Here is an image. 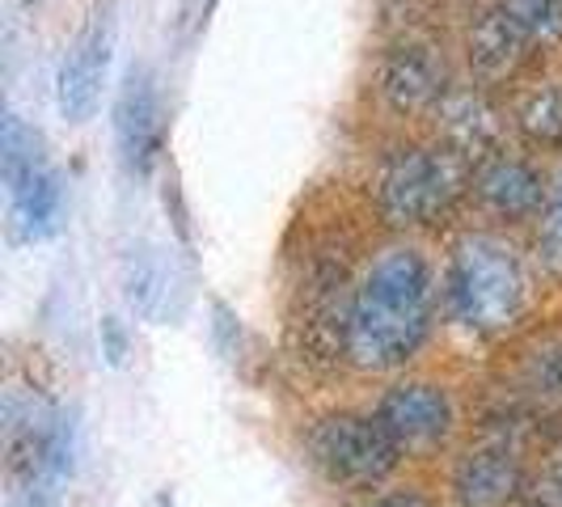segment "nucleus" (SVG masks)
Returning <instances> with one entry per match:
<instances>
[{
    "mask_svg": "<svg viewBox=\"0 0 562 507\" xmlns=\"http://www.w3.org/2000/svg\"><path fill=\"white\" fill-rule=\"evenodd\" d=\"M440 326V258L423 237L368 246L338 317V360L364 376H402Z\"/></svg>",
    "mask_w": 562,
    "mask_h": 507,
    "instance_id": "obj_1",
    "label": "nucleus"
},
{
    "mask_svg": "<svg viewBox=\"0 0 562 507\" xmlns=\"http://www.w3.org/2000/svg\"><path fill=\"white\" fill-rule=\"evenodd\" d=\"M541 271L525 233L457 225L440 254V322L465 342H504L537 309Z\"/></svg>",
    "mask_w": 562,
    "mask_h": 507,
    "instance_id": "obj_2",
    "label": "nucleus"
},
{
    "mask_svg": "<svg viewBox=\"0 0 562 507\" xmlns=\"http://www.w3.org/2000/svg\"><path fill=\"white\" fill-rule=\"evenodd\" d=\"M474 157L436 132H402L385 140L364 173L368 216L394 237H423L470 212Z\"/></svg>",
    "mask_w": 562,
    "mask_h": 507,
    "instance_id": "obj_3",
    "label": "nucleus"
},
{
    "mask_svg": "<svg viewBox=\"0 0 562 507\" xmlns=\"http://www.w3.org/2000/svg\"><path fill=\"white\" fill-rule=\"evenodd\" d=\"M461 81H465L461 59L440 34L402 26L376 47L368 89L381 114L406 123V132H427Z\"/></svg>",
    "mask_w": 562,
    "mask_h": 507,
    "instance_id": "obj_4",
    "label": "nucleus"
},
{
    "mask_svg": "<svg viewBox=\"0 0 562 507\" xmlns=\"http://www.w3.org/2000/svg\"><path fill=\"white\" fill-rule=\"evenodd\" d=\"M305 461L338 491H381L402 470V449L385 422L360 406H335L305 422Z\"/></svg>",
    "mask_w": 562,
    "mask_h": 507,
    "instance_id": "obj_5",
    "label": "nucleus"
},
{
    "mask_svg": "<svg viewBox=\"0 0 562 507\" xmlns=\"http://www.w3.org/2000/svg\"><path fill=\"white\" fill-rule=\"evenodd\" d=\"M0 178L9 199V233L13 241H52L64 225V178L47 153L38 127H30L22 114H4L0 132Z\"/></svg>",
    "mask_w": 562,
    "mask_h": 507,
    "instance_id": "obj_6",
    "label": "nucleus"
},
{
    "mask_svg": "<svg viewBox=\"0 0 562 507\" xmlns=\"http://www.w3.org/2000/svg\"><path fill=\"white\" fill-rule=\"evenodd\" d=\"M554 166L541 161V153L507 140L474 161L470 178V212L479 225H495L507 233H529L550 195Z\"/></svg>",
    "mask_w": 562,
    "mask_h": 507,
    "instance_id": "obj_7",
    "label": "nucleus"
},
{
    "mask_svg": "<svg viewBox=\"0 0 562 507\" xmlns=\"http://www.w3.org/2000/svg\"><path fill=\"white\" fill-rule=\"evenodd\" d=\"M372 415L385 422V431L394 436L406 461H427L452 444L461 427V402L449 381L402 372V376H390V385L376 394Z\"/></svg>",
    "mask_w": 562,
    "mask_h": 507,
    "instance_id": "obj_8",
    "label": "nucleus"
},
{
    "mask_svg": "<svg viewBox=\"0 0 562 507\" xmlns=\"http://www.w3.org/2000/svg\"><path fill=\"white\" fill-rule=\"evenodd\" d=\"M529 449L512 427H486L449 465L452 507H516L529 491Z\"/></svg>",
    "mask_w": 562,
    "mask_h": 507,
    "instance_id": "obj_9",
    "label": "nucleus"
},
{
    "mask_svg": "<svg viewBox=\"0 0 562 507\" xmlns=\"http://www.w3.org/2000/svg\"><path fill=\"white\" fill-rule=\"evenodd\" d=\"M114 38H119V18H114V0H98L85 18V26L68 38L64 56L56 68V102L59 114L68 123L93 119L102 89L111 81Z\"/></svg>",
    "mask_w": 562,
    "mask_h": 507,
    "instance_id": "obj_10",
    "label": "nucleus"
},
{
    "mask_svg": "<svg viewBox=\"0 0 562 507\" xmlns=\"http://www.w3.org/2000/svg\"><path fill=\"white\" fill-rule=\"evenodd\" d=\"M457 59H461L465 81L482 84V89H491V93L529 81L533 68L541 64V59L525 47V38L507 26L504 13H499L491 0H479V4L465 13V26H461V38H457Z\"/></svg>",
    "mask_w": 562,
    "mask_h": 507,
    "instance_id": "obj_11",
    "label": "nucleus"
},
{
    "mask_svg": "<svg viewBox=\"0 0 562 507\" xmlns=\"http://www.w3.org/2000/svg\"><path fill=\"white\" fill-rule=\"evenodd\" d=\"M114 148L119 161L132 178H148L161 161V136H166V114H161V81L148 59H132L119 93H114Z\"/></svg>",
    "mask_w": 562,
    "mask_h": 507,
    "instance_id": "obj_12",
    "label": "nucleus"
},
{
    "mask_svg": "<svg viewBox=\"0 0 562 507\" xmlns=\"http://www.w3.org/2000/svg\"><path fill=\"white\" fill-rule=\"evenodd\" d=\"M440 140H449L452 148H461L465 157H486L491 148L512 140V119H507V102H499L491 89H482L474 81H461L449 93V102L440 106V114L431 119V127Z\"/></svg>",
    "mask_w": 562,
    "mask_h": 507,
    "instance_id": "obj_13",
    "label": "nucleus"
},
{
    "mask_svg": "<svg viewBox=\"0 0 562 507\" xmlns=\"http://www.w3.org/2000/svg\"><path fill=\"white\" fill-rule=\"evenodd\" d=\"M507 119H512V140L533 148V153H550L562 157V77L554 72H533L529 81L516 84L512 102H507Z\"/></svg>",
    "mask_w": 562,
    "mask_h": 507,
    "instance_id": "obj_14",
    "label": "nucleus"
},
{
    "mask_svg": "<svg viewBox=\"0 0 562 507\" xmlns=\"http://www.w3.org/2000/svg\"><path fill=\"white\" fill-rule=\"evenodd\" d=\"M119 275H123V292H127L132 309L144 317H166L169 292H173V267L153 241H132L119 258Z\"/></svg>",
    "mask_w": 562,
    "mask_h": 507,
    "instance_id": "obj_15",
    "label": "nucleus"
},
{
    "mask_svg": "<svg viewBox=\"0 0 562 507\" xmlns=\"http://www.w3.org/2000/svg\"><path fill=\"white\" fill-rule=\"evenodd\" d=\"M516 381H520V394L533 397L537 406L562 410V326L541 330L525 342L516 360Z\"/></svg>",
    "mask_w": 562,
    "mask_h": 507,
    "instance_id": "obj_16",
    "label": "nucleus"
},
{
    "mask_svg": "<svg viewBox=\"0 0 562 507\" xmlns=\"http://www.w3.org/2000/svg\"><path fill=\"white\" fill-rule=\"evenodd\" d=\"M537 59L562 52V0H491Z\"/></svg>",
    "mask_w": 562,
    "mask_h": 507,
    "instance_id": "obj_17",
    "label": "nucleus"
},
{
    "mask_svg": "<svg viewBox=\"0 0 562 507\" xmlns=\"http://www.w3.org/2000/svg\"><path fill=\"white\" fill-rule=\"evenodd\" d=\"M529 250H533V262L541 271V280L562 288V157L554 173H550V195H546V207L537 216V225L529 228Z\"/></svg>",
    "mask_w": 562,
    "mask_h": 507,
    "instance_id": "obj_18",
    "label": "nucleus"
},
{
    "mask_svg": "<svg viewBox=\"0 0 562 507\" xmlns=\"http://www.w3.org/2000/svg\"><path fill=\"white\" fill-rule=\"evenodd\" d=\"M525 504L529 507H562V431L537 449L533 470H529Z\"/></svg>",
    "mask_w": 562,
    "mask_h": 507,
    "instance_id": "obj_19",
    "label": "nucleus"
},
{
    "mask_svg": "<svg viewBox=\"0 0 562 507\" xmlns=\"http://www.w3.org/2000/svg\"><path fill=\"white\" fill-rule=\"evenodd\" d=\"M207 326H212V342H216V351L225 356L228 364H237L241 360V351H246V326H241V317L233 305L225 301H212V309H207Z\"/></svg>",
    "mask_w": 562,
    "mask_h": 507,
    "instance_id": "obj_20",
    "label": "nucleus"
},
{
    "mask_svg": "<svg viewBox=\"0 0 562 507\" xmlns=\"http://www.w3.org/2000/svg\"><path fill=\"white\" fill-rule=\"evenodd\" d=\"M98 338H102V356H106V364L111 368L127 364V356H132V335H127L123 317L106 313V317H102V326H98Z\"/></svg>",
    "mask_w": 562,
    "mask_h": 507,
    "instance_id": "obj_21",
    "label": "nucleus"
},
{
    "mask_svg": "<svg viewBox=\"0 0 562 507\" xmlns=\"http://www.w3.org/2000/svg\"><path fill=\"white\" fill-rule=\"evenodd\" d=\"M364 507H445V504L431 491H423V486H385Z\"/></svg>",
    "mask_w": 562,
    "mask_h": 507,
    "instance_id": "obj_22",
    "label": "nucleus"
},
{
    "mask_svg": "<svg viewBox=\"0 0 562 507\" xmlns=\"http://www.w3.org/2000/svg\"><path fill=\"white\" fill-rule=\"evenodd\" d=\"M166 212L173 216V228H178V241H182V250H191V216H187V203H182V187H178V178H169L166 182Z\"/></svg>",
    "mask_w": 562,
    "mask_h": 507,
    "instance_id": "obj_23",
    "label": "nucleus"
},
{
    "mask_svg": "<svg viewBox=\"0 0 562 507\" xmlns=\"http://www.w3.org/2000/svg\"><path fill=\"white\" fill-rule=\"evenodd\" d=\"M157 507H173V491H169V486L161 491V495H157Z\"/></svg>",
    "mask_w": 562,
    "mask_h": 507,
    "instance_id": "obj_24",
    "label": "nucleus"
}]
</instances>
